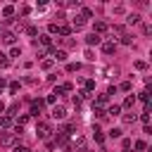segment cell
Masks as SVG:
<instances>
[{
  "label": "cell",
  "instance_id": "6da1fadb",
  "mask_svg": "<svg viewBox=\"0 0 152 152\" xmlns=\"http://www.w3.org/2000/svg\"><path fill=\"white\" fill-rule=\"evenodd\" d=\"M48 133H52V128H50V124H45V121H40V124H36V135H38V138H48Z\"/></svg>",
  "mask_w": 152,
  "mask_h": 152
},
{
  "label": "cell",
  "instance_id": "7a4b0ae2",
  "mask_svg": "<svg viewBox=\"0 0 152 152\" xmlns=\"http://www.w3.org/2000/svg\"><path fill=\"white\" fill-rule=\"evenodd\" d=\"M0 142H2V145H12V142H14V133H10V131L2 128V131H0Z\"/></svg>",
  "mask_w": 152,
  "mask_h": 152
},
{
  "label": "cell",
  "instance_id": "3957f363",
  "mask_svg": "<svg viewBox=\"0 0 152 152\" xmlns=\"http://www.w3.org/2000/svg\"><path fill=\"white\" fill-rule=\"evenodd\" d=\"M52 119H66V109L62 104H55L52 107Z\"/></svg>",
  "mask_w": 152,
  "mask_h": 152
},
{
  "label": "cell",
  "instance_id": "277c9868",
  "mask_svg": "<svg viewBox=\"0 0 152 152\" xmlns=\"http://www.w3.org/2000/svg\"><path fill=\"white\" fill-rule=\"evenodd\" d=\"M86 43H88V45H100L102 38H100L97 33H88V36H86Z\"/></svg>",
  "mask_w": 152,
  "mask_h": 152
},
{
  "label": "cell",
  "instance_id": "5b68a950",
  "mask_svg": "<svg viewBox=\"0 0 152 152\" xmlns=\"http://www.w3.org/2000/svg\"><path fill=\"white\" fill-rule=\"evenodd\" d=\"M52 62H66V50H52Z\"/></svg>",
  "mask_w": 152,
  "mask_h": 152
},
{
  "label": "cell",
  "instance_id": "8992f818",
  "mask_svg": "<svg viewBox=\"0 0 152 152\" xmlns=\"http://www.w3.org/2000/svg\"><path fill=\"white\" fill-rule=\"evenodd\" d=\"M40 109H43V100H33V102H31V114H33V116H38V114H40Z\"/></svg>",
  "mask_w": 152,
  "mask_h": 152
},
{
  "label": "cell",
  "instance_id": "52a82bcc",
  "mask_svg": "<svg viewBox=\"0 0 152 152\" xmlns=\"http://www.w3.org/2000/svg\"><path fill=\"white\" fill-rule=\"evenodd\" d=\"M74 147H76L78 152H86V150H88V147H86V138H81V135L74 138Z\"/></svg>",
  "mask_w": 152,
  "mask_h": 152
},
{
  "label": "cell",
  "instance_id": "ba28073f",
  "mask_svg": "<svg viewBox=\"0 0 152 152\" xmlns=\"http://www.w3.org/2000/svg\"><path fill=\"white\" fill-rule=\"evenodd\" d=\"M14 40H17V36H14L12 31H5V33H2V43H7V45H14Z\"/></svg>",
  "mask_w": 152,
  "mask_h": 152
},
{
  "label": "cell",
  "instance_id": "9c48e42d",
  "mask_svg": "<svg viewBox=\"0 0 152 152\" xmlns=\"http://www.w3.org/2000/svg\"><path fill=\"white\" fill-rule=\"evenodd\" d=\"M116 50V43H112V40H107V43H102V52L104 55H112Z\"/></svg>",
  "mask_w": 152,
  "mask_h": 152
},
{
  "label": "cell",
  "instance_id": "30bf717a",
  "mask_svg": "<svg viewBox=\"0 0 152 152\" xmlns=\"http://www.w3.org/2000/svg\"><path fill=\"white\" fill-rule=\"evenodd\" d=\"M104 114H109V116H119V114H121V104H109Z\"/></svg>",
  "mask_w": 152,
  "mask_h": 152
},
{
  "label": "cell",
  "instance_id": "8fae6325",
  "mask_svg": "<svg viewBox=\"0 0 152 152\" xmlns=\"http://www.w3.org/2000/svg\"><path fill=\"white\" fill-rule=\"evenodd\" d=\"M71 26L78 31V28H83V26H86V19H83V17H74V19H71Z\"/></svg>",
  "mask_w": 152,
  "mask_h": 152
},
{
  "label": "cell",
  "instance_id": "7c38bea8",
  "mask_svg": "<svg viewBox=\"0 0 152 152\" xmlns=\"http://www.w3.org/2000/svg\"><path fill=\"white\" fill-rule=\"evenodd\" d=\"M93 28H95L93 33H97V36H100V33H104V31H107V24H104V21H95V24H93Z\"/></svg>",
  "mask_w": 152,
  "mask_h": 152
},
{
  "label": "cell",
  "instance_id": "4fadbf2b",
  "mask_svg": "<svg viewBox=\"0 0 152 152\" xmlns=\"http://www.w3.org/2000/svg\"><path fill=\"white\" fill-rule=\"evenodd\" d=\"M133 104H135V95H128V97L124 100V104H121V109H133Z\"/></svg>",
  "mask_w": 152,
  "mask_h": 152
},
{
  "label": "cell",
  "instance_id": "5bb4252c",
  "mask_svg": "<svg viewBox=\"0 0 152 152\" xmlns=\"http://www.w3.org/2000/svg\"><path fill=\"white\" fill-rule=\"evenodd\" d=\"M102 74H104V78H112V76H116V74H119V69H116V66H107Z\"/></svg>",
  "mask_w": 152,
  "mask_h": 152
},
{
  "label": "cell",
  "instance_id": "9a60e30c",
  "mask_svg": "<svg viewBox=\"0 0 152 152\" xmlns=\"http://www.w3.org/2000/svg\"><path fill=\"white\" fill-rule=\"evenodd\" d=\"M0 126H2L5 131H7V128L12 126V116H7V114H5V116H0Z\"/></svg>",
  "mask_w": 152,
  "mask_h": 152
},
{
  "label": "cell",
  "instance_id": "2e32d148",
  "mask_svg": "<svg viewBox=\"0 0 152 152\" xmlns=\"http://www.w3.org/2000/svg\"><path fill=\"white\" fill-rule=\"evenodd\" d=\"M38 43H40V45H50V43H52V38H50L48 33H43V36L38 38ZM38 43H33V45H38Z\"/></svg>",
  "mask_w": 152,
  "mask_h": 152
},
{
  "label": "cell",
  "instance_id": "e0dca14e",
  "mask_svg": "<svg viewBox=\"0 0 152 152\" xmlns=\"http://www.w3.org/2000/svg\"><path fill=\"white\" fill-rule=\"evenodd\" d=\"M93 114H95L97 119H104V116H107V114H104V109H102V107H97V104H93Z\"/></svg>",
  "mask_w": 152,
  "mask_h": 152
},
{
  "label": "cell",
  "instance_id": "ac0fdd59",
  "mask_svg": "<svg viewBox=\"0 0 152 152\" xmlns=\"http://www.w3.org/2000/svg\"><path fill=\"white\" fill-rule=\"evenodd\" d=\"M57 33H59V36H69V33H71V26H66V24H64V26H57Z\"/></svg>",
  "mask_w": 152,
  "mask_h": 152
},
{
  "label": "cell",
  "instance_id": "d6986e66",
  "mask_svg": "<svg viewBox=\"0 0 152 152\" xmlns=\"http://www.w3.org/2000/svg\"><path fill=\"white\" fill-rule=\"evenodd\" d=\"M126 21H128V24H138V21H140V14H135V12H133V14H128V17H126Z\"/></svg>",
  "mask_w": 152,
  "mask_h": 152
},
{
  "label": "cell",
  "instance_id": "ffe728a7",
  "mask_svg": "<svg viewBox=\"0 0 152 152\" xmlns=\"http://www.w3.org/2000/svg\"><path fill=\"white\" fill-rule=\"evenodd\" d=\"M133 147H135L138 152H142V150H147V145H145V140H135V142H133Z\"/></svg>",
  "mask_w": 152,
  "mask_h": 152
},
{
  "label": "cell",
  "instance_id": "44dd1931",
  "mask_svg": "<svg viewBox=\"0 0 152 152\" xmlns=\"http://www.w3.org/2000/svg\"><path fill=\"white\" fill-rule=\"evenodd\" d=\"M2 14H5V17H12V14H14V7H12V5L2 7Z\"/></svg>",
  "mask_w": 152,
  "mask_h": 152
},
{
  "label": "cell",
  "instance_id": "7402d4cb",
  "mask_svg": "<svg viewBox=\"0 0 152 152\" xmlns=\"http://www.w3.org/2000/svg\"><path fill=\"white\" fill-rule=\"evenodd\" d=\"M10 57H21V48H17V45H14V48L10 50Z\"/></svg>",
  "mask_w": 152,
  "mask_h": 152
},
{
  "label": "cell",
  "instance_id": "603a6c76",
  "mask_svg": "<svg viewBox=\"0 0 152 152\" xmlns=\"http://www.w3.org/2000/svg\"><path fill=\"white\" fill-rule=\"evenodd\" d=\"M83 57H86V59H88V62H93V59H95V52H93V50H90V48H88V50H86V52H83Z\"/></svg>",
  "mask_w": 152,
  "mask_h": 152
},
{
  "label": "cell",
  "instance_id": "cb8c5ba5",
  "mask_svg": "<svg viewBox=\"0 0 152 152\" xmlns=\"http://www.w3.org/2000/svg\"><path fill=\"white\" fill-rule=\"evenodd\" d=\"M52 64H55L52 59H43V62H40V66H43L45 71H48V69H52Z\"/></svg>",
  "mask_w": 152,
  "mask_h": 152
},
{
  "label": "cell",
  "instance_id": "d4e9b609",
  "mask_svg": "<svg viewBox=\"0 0 152 152\" xmlns=\"http://www.w3.org/2000/svg\"><path fill=\"white\" fill-rule=\"evenodd\" d=\"M133 121H135V114H126V116H124V124H126V126H131Z\"/></svg>",
  "mask_w": 152,
  "mask_h": 152
},
{
  "label": "cell",
  "instance_id": "484cf974",
  "mask_svg": "<svg viewBox=\"0 0 152 152\" xmlns=\"http://www.w3.org/2000/svg\"><path fill=\"white\" fill-rule=\"evenodd\" d=\"M121 133H124L121 128H112V131H109V138H121Z\"/></svg>",
  "mask_w": 152,
  "mask_h": 152
},
{
  "label": "cell",
  "instance_id": "4316f807",
  "mask_svg": "<svg viewBox=\"0 0 152 152\" xmlns=\"http://www.w3.org/2000/svg\"><path fill=\"white\" fill-rule=\"evenodd\" d=\"M121 43H124V45H131V43H133V38H131L128 33H124V36H121Z\"/></svg>",
  "mask_w": 152,
  "mask_h": 152
},
{
  "label": "cell",
  "instance_id": "83f0119b",
  "mask_svg": "<svg viewBox=\"0 0 152 152\" xmlns=\"http://www.w3.org/2000/svg\"><path fill=\"white\" fill-rule=\"evenodd\" d=\"M17 90H19V83H17V81H12V83H10V93H12V95H14V93H17Z\"/></svg>",
  "mask_w": 152,
  "mask_h": 152
},
{
  "label": "cell",
  "instance_id": "f1b7e54d",
  "mask_svg": "<svg viewBox=\"0 0 152 152\" xmlns=\"http://www.w3.org/2000/svg\"><path fill=\"white\" fill-rule=\"evenodd\" d=\"M121 90H124V93H131V81H124V83H121Z\"/></svg>",
  "mask_w": 152,
  "mask_h": 152
},
{
  "label": "cell",
  "instance_id": "f546056e",
  "mask_svg": "<svg viewBox=\"0 0 152 152\" xmlns=\"http://www.w3.org/2000/svg\"><path fill=\"white\" fill-rule=\"evenodd\" d=\"M12 152H31V150H28V147H26V145H17V147H14V150H12Z\"/></svg>",
  "mask_w": 152,
  "mask_h": 152
},
{
  "label": "cell",
  "instance_id": "4dcf8cb0",
  "mask_svg": "<svg viewBox=\"0 0 152 152\" xmlns=\"http://www.w3.org/2000/svg\"><path fill=\"white\" fill-rule=\"evenodd\" d=\"M26 33H28V36H36V33H38V28H36V26H28V28H26Z\"/></svg>",
  "mask_w": 152,
  "mask_h": 152
},
{
  "label": "cell",
  "instance_id": "1f68e13d",
  "mask_svg": "<svg viewBox=\"0 0 152 152\" xmlns=\"http://www.w3.org/2000/svg\"><path fill=\"white\" fill-rule=\"evenodd\" d=\"M138 100H142V102H145V104H147V90H142V93H140V95H138Z\"/></svg>",
  "mask_w": 152,
  "mask_h": 152
},
{
  "label": "cell",
  "instance_id": "d6a6232c",
  "mask_svg": "<svg viewBox=\"0 0 152 152\" xmlns=\"http://www.w3.org/2000/svg\"><path fill=\"white\" fill-rule=\"evenodd\" d=\"M45 102H50V104H55V102H57V97H55V95H52V93H50V95H48V97H45Z\"/></svg>",
  "mask_w": 152,
  "mask_h": 152
},
{
  "label": "cell",
  "instance_id": "836d02e7",
  "mask_svg": "<svg viewBox=\"0 0 152 152\" xmlns=\"http://www.w3.org/2000/svg\"><path fill=\"white\" fill-rule=\"evenodd\" d=\"M140 121L147 126V121H150V114H145V112H142V114H140Z\"/></svg>",
  "mask_w": 152,
  "mask_h": 152
},
{
  "label": "cell",
  "instance_id": "e575fe53",
  "mask_svg": "<svg viewBox=\"0 0 152 152\" xmlns=\"http://www.w3.org/2000/svg\"><path fill=\"white\" fill-rule=\"evenodd\" d=\"M0 64H10V59H7V55H5V52H0Z\"/></svg>",
  "mask_w": 152,
  "mask_h": 152
},
{
  "label": "cell",
  "instance_id": "d590c367",
  "mask_svg": "<svg viewBox=\"0 0 152 152\" xmlns=\"http://www.w3.org/2000/svg\"><path fill=\"white\" fill-rule=\"evenodd\" d=\"M66 71H78V64H66Z\"/></svg>",
  "mask_w": 152,
  "mask_h": 152
},
{
  "label": "cell",
  "instance_id": "8d00e7d4",
  "mask_svg": "<svg viewBox=\"0 0 152 152\" xmlns=\"http://www.w3.org/2000/svg\"><path fill=\"white\" fill-rule=\"evenodd\" d=\"M131 145H133V142H131L128 138H124V150H126V152H128V147H131Z\"/></svg>",
  "mask_w": 152,
  "mask_h": 152
},
{
  "label": "cell",
  "instance_id": "74e56055",
  "mask_svg": "<svg viewBox=\"0 0 152 152\" xmlns=\"http://www.w3.org/2000/svg\"><path fill=\"white\" fill-rule=\"evenodd\" d=\"M5 86H7V81H5V78H0V90H2Z\"/></svg>",
  "mask_w": 152,
  "mask_h": 152
},
{
  "label": "cell",
  "instance_id": "f35d334b",
  "mask_svg": "<svg viewBox=\"0 0 152 152\" xmlns=\"http://www.w3.org/2000/svg\"><path fill=\"white\" fill-rule=\"evenodd\" d=\"M2 112H5V102L0 100V114H2Z\"/></svg>",
  "mask_w": 152,
  "mask_h": 152
}]
</instances>
